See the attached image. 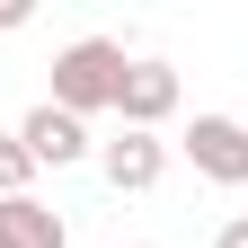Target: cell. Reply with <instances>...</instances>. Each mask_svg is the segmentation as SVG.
I'll return each mask as SVG.
<instances>
[{
	"mask_svg": "<svg viewBox=\"0 0 248 248\" xmlns=\"http://www.w3.org/2000/svg\"><path fill=\"white\" fill-rule=\"evenodd\" d=\"M27 27V0H0V36H18Z\"/></svg>",
	"mask_w": 248,
	"mask_h": 248,
	"instance_id": "obj_9",
	"label": "cell"
},
{
	"mask_svg": "<svg viewBox=\"0 0 248 248\" xmlns=\"http://www.w3.org/2000/svg\"><path fill=\"white\" fill-rule=\"evenodd\" d=\"M133 248H151V239H133Z\"/></svg>",
	"mask_w": 248,
	"mask_h": 248,
	"instance_id": "obj_10",
	"label": "cell"
},
{
	"mask_svg": "<svg viewBox=\"0 0 248 248\" xmlns=\"http://www.w3.org/2000/svg\"><path fill=\"white\" fill-rule=\"evenodd\" d=\"M27 177H36V160H27V142L9 124V133H0V195H27Z\"/></svg>",
	"mask_w": 248,
	"mask_h": 248,
	"instance_id": "obj_7",
	"label": "cell"
},
{
	"mask_svg": "<svg viewBox=\"0 0 248 248\" xmlns=\"http://www.w3.org/2000/svg\"><path fill=\"white\" fill-rule=\"evenodd\" d=\"M115 115H124V133H160L177 115V71L151 62V53H133L124 62V89H115Z\"/></svg>",
	"mask_w": 248,
	"mask_h": 248,
	"instance_id": "obj_3",
	"label": "cell"
},
{
	"mask_svg": "<svg viewBox=\"0 0 248 248\" xmlns=\"http://www.w3.org/2000/svg\"><path fill=\"white\" fill-rule=\"evenodd\" d=\"M213 248H248V213H231V222L213 231Z\"/></svg>",
	"mask_w": 248,
	"mask_h": 248,
	"instance_id": "obj_8",
	"label": "cell"
},
{
	"mask_svg": "<svg viewBox=\"0 0 248 248\" xmlns=\"http://www.w3.org/2000/svg\"><path fill=\"white\" fill-rule=\"evenodd\" d=\"M18 142H27V160H36V169H80V160H98L89 124H80V115H62L53 98L18 115Z\"/></svg>",
	"mask_w": 248,
	"mask_h": 248,
	"instance_id": "obj_4",
	"label": "cell"
},
{
	"mask_svg": "<svg viewBox=\"0 0 248 248\" xmlns=\"http://www.w3.org/2000/svg\"><path fill=\"white\" fill-rule=\"evenodd\" d=\"M0 248H71V222L45 195H0Z\"/></svg>",
	"mask_w": 248,
	"mask_h": 248,
	"instance_id": "obj_6",
	"label": "cell"
},
{
	"mask_svg": "<svg viewBox=\"0 0 248 248\" xmlns=\"http://www.w3.org/2000/svg\"><path fill=\"white\" fill-rule=\"evenodd\" d=\"M177 151L195 160L204 186H248V124H239V115H195V124L177 133Z\"/></svg>",
	"mask_w": 248,
	"mask_h": 248,
	"instance_id": "obj_2",
	"label": "cell"
},
{
	"mask_svg": "<svg viewBox=\"0 0 248 248\" xmlns=\"http://www.w3.org/2000/svg\"><path fill=\"white\" fill-rule=\"evenodd\" d=\"M124 62H133V53H124L115 36H80V45H62L53 53V107L62 115H115V89H124Z\"/></svg>",
	"mask_w": 248,
	"mask_h": 248,
	"instance_id": "obj_1",
	"label": "cell"
},
{
	"mask_svg": "<svg viewBox=\"0 0 248 248\" xmlns=\"http://www.w3.org/2000/svg\"><path fill=\"white\" fill-rule=\"evenodd\" d=\"M98 177L115 195H151L169 177V142L160 133H115V142H98Z\"/></svg>",
	"mask_w": 248,
	"mask_h": 248,
	"instance_id": "obj_5",
	"label": "cell"
}]
</instances>
